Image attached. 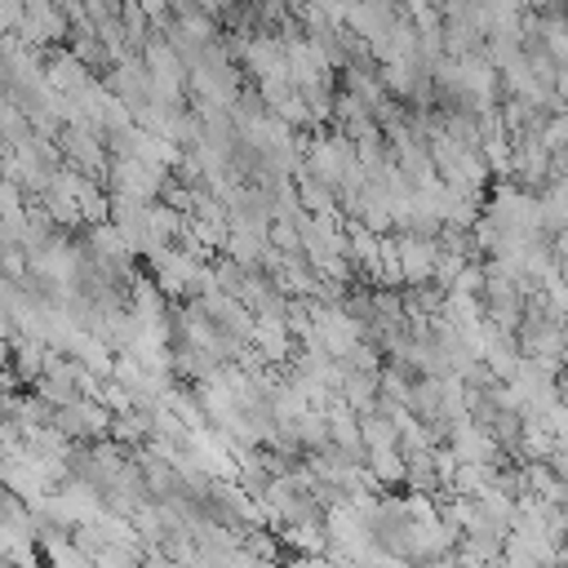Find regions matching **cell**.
I'll return each mask as SVG.
<instances>
[{
    "label": "cell",
    "instance_id": "obj_1",
    "mask_svg": "<svg viewBox=\"0 0 568 568\" xmlns=\"http://www.w3.org/2000/svg\"><path fill=\"white\" fill-rule=\"evenodd\" d=\"M93 568H142V546H120V541H106L93 559Z\"/></svg>",
    "mask_w": 568,
    "mask_h": 568
},
{
    "label": "cell",
    "instance_id": "obj_2",
    "mask_svg": "<svg viewBox=\"0 0 568 568\" xmlns=\"http://www.w3.org/2000/svg\"><path fill=\"white\" fill-rule=\"evenodd\" d=\"M288 564L293 568H333V559H324V555H293Z\"/></svg>",
    "mask_w": 568,
    "mask_h": 568
},
{
    "label": "cell",
    "instance_id": "obj_3",
    "mask_svg": "<svg viewBox=\"0 0 568 568\" xmlns=\"http://www.w3.org/2000/svg\"><path fill=\"white\" fill-rule=\"evenodd\" d=\"M142 568H186V564H178V559H164L160 550H146V555H142Z\"/></svg>",
    "mask_w": 568,
    "mask_h": 568
}]
</instances>
